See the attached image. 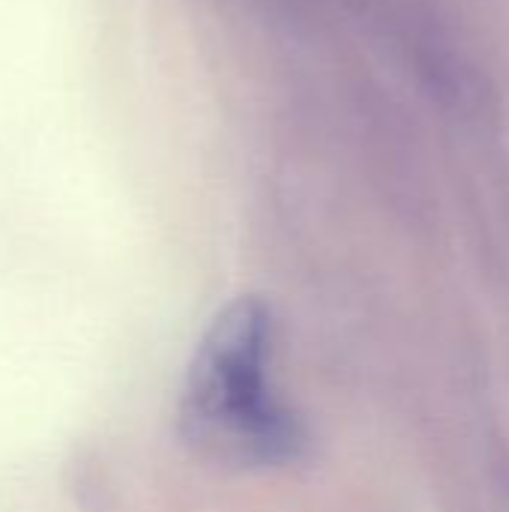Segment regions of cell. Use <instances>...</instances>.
Listing matches in <instances>:
<instances>
[{
  "instance_id": "1",
  "label": "cell",
  "mask_w": 509,
  "mask_h": 512,
  "mask_svg": "<svg viewBox=\"0 0 509 512\" xmlns=\"http://www.w3.org/2000/svg\"><path fill=\"white\" fill-rule=\"evenodd\" d=\"M273 318L255 297L225 306L189 363L180 432L207 459L282 468L303 459V420L270 387Z\"/></svg>"
}]
</instances>
